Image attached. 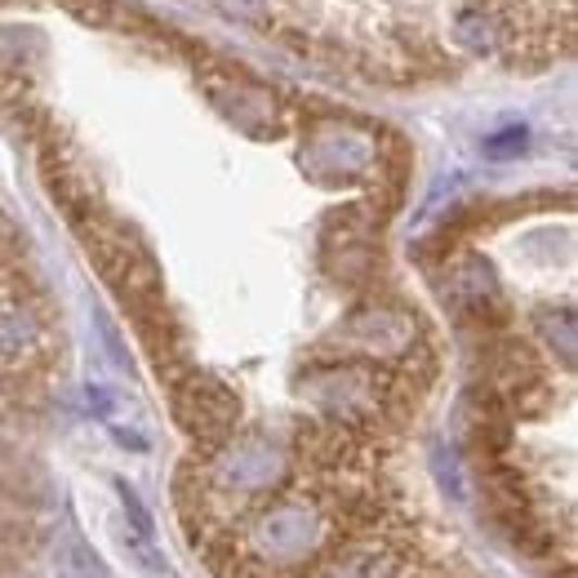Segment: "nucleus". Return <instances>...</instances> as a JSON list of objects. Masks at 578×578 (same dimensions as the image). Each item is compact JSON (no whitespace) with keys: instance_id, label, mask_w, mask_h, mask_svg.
<instances>
[{"instance_id":"9d476101","label":"nucleus","mask_w":578,"mask_h":578,"mask_svg":"<svg viewBox=\"0 0 578 578\" xmlns=\"http://www.w3.org/2000/svg\"><path fill=\"white\" fill-rule=\"evenodd\" d=\"M112 437H116V441H121L125 450H138V454L148 450V437H142V431H125V427H112Z\"/></svg>"},{"instance_id":"423d86ee","label":"nucleus","mask_w":578,"mask_h":578,"mask_svg":"<svg viewBox=\"0 0 578 578\" xmlns=\"http://www.w3.org/2000/svg\"><path fill=\"white\" fill-rule=\"evenodd\" d=\"M32 339V325L23 316H0V352H18Z\"/></svg>"},{"instance_id":"7ed1b4c3","label":"nucleus","mask_w":578,"mask_h":578,"mask_svg":"<svg viewBox=\"0 0 578 578\" xmlns=\"http://www.w3.org/2000/svg\"><path fill=\"white\" fill-rule=\"evenodd\" d=\"M316 578H397V565H388L374 548H356L339 561H329Z\"/></svg>"},{"instance_id":"f03ea898","label":"nucleus","mask_w":578,"mask_h":578,"mask_svg":"<svg viewBox=\"0 0 578 578\" xmlns=\"http://www.w3.org/2000/svg\"><path fill=\"white\" fill-rule=\"evenodd\" d=\"M280 472V454L267 445H250V450H236L223 463V480H236V486H267V480Z\"/></svg>"},{"instance_id":"f257e3e1","label":"nucleus","mask_w":578,"mask_h":578,"mask_svg":"<svg viewBox=\"0 0 578 578\" xmlns=\"http://www.w3.org/2000/svg\"><path fill=\"white\" fill-rule=\"evenodd\" d=\"M321 539V525L307 507H276L272 516H263L259 525V548L276 561H294L303 556L312 543Z\"/></svg>"},{"instance_id":"39448f33","label":"nucleus","mask_w":578,"mask_h":578,"mask_svg":"<svg viewBox=\"0 0 578 578\" xmlns=\"http://www.w3.org/2000/svg\"><path fill=\"white\" fill-rule=\"evenodd\" d=\"M116 494H121V507H125V516L134 520V529H138V539H152L156 535V520H152V512L142 507V499L125 486V480H116Z\"/></svg>"},{"instance_id":"1a4fd4ad","label":"nucleus","mask_w":578,"mask_h":578,"mask_svg":"<svg viewBox=\"0 0 578 578\" xmlns=\"http://www.w3.org/2000/svg\"><path fill=\"white\" fill-rule=\"evenodd\" d=\"M218 5H223L227 14H240V18H250V14H259V10H263V0H218Z\"/></svg>"},{"instance_id":"0eeeda50","label":"nucleus","mask_w":578,"mask_h":578,"mask_svg":"<svg viewBox=\"0 0 578 578\" xmlns=\"http://www.w3.org/2000/svg\"><path fill=\"white\" fill-rule=\"evenodd\" d=\"M520 148H525V129H507V134H494V138L486 142V152L499 156V161H503V156H516Z\"/></svg>"},{"instance_id":"6e6552de","label":"nucleus","mask_w":578,"mask_h":578,"mask_svg":"<svg viewBox=\"0 0 578 578\" xmlns=\"http://www.w3.org/2000/svg\"><path fill=\"white\" fill-rule=\"evenodd\" d=\"M85 401H89V410L99 414V418H112V405H116V401H112L108 388H99V382H93V388H85Z\"/></svg>"},{"instance_id":"20e7f679","label":"nucleus","mask_w":578,"mask_h":578,"mask_svg":"<svg viewBox=\"0 0 578 578\" xmlns=\"http://www.w3.org/2000/svg\"><path fill=\"white\" fill-rule=\"evenodd\" d=\"M454 36H458V45H467V50L486 54L490 45H494V23H490L486 14H463V18L454 23Z\"/></svg>"}]
</instances>
